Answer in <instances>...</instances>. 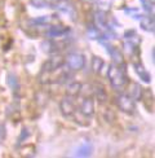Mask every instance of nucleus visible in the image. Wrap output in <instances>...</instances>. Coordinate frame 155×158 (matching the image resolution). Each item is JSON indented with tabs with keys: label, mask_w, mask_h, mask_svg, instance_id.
I'll use <instances>...</instances> for the list:
<instances>
[{
	"label": "nucleus",
	"mask_w": 155,
	"mask_h": 158,
	"mask_svg": "<svg viewBox=\"0 0 155 158\" xmlns=\"http://www.w3.org/2000/svg\"><path fill=\"white\" fill-rule=\"evenodd\" d=\"M70 32L69 26H62V25H57V26H50L48 29V35L52 38H60L63 36Z\"/></svg>",
	"instance_id": "nucleus-10"
},
{
	"label": "nucleus",
	"mask_w": 155,
	"mask_h": 158,
	"mask_svg": "<svg viewBox=\"0 0 155 158\" xmlns=\"http://www.w3.org/2000/svg\"><path fill=\"white\" fill-rule=\"evenodd\" d=\"M63 65H65V57L58 55V53H53L47 61L43 64V66L40 69V73H52V71L62 68Z\"/></svg>",
	"instance_id": "nucleus-4"
},
{
	"label": "nucleus",
	"mask_w": 155,
	"mask_h": 158,
	"mask_svg": "<svg viewBox=\"0 0 155 158\" xmlns=\"http://www.w3.org/2000/svg\"><path fill=\"white\" fill-rule=\"evenodd\" d=\"M128 84V89H127V95L129 97H132L134 101H140L144 98V88H142V85L137 82H132L131 79H129V82L127 83Z\"/></svg>",
	"instance_id": "nucleus-7"
},
{
	"label": "nucleus",
	"mask_w": 155,
	"mask_h": 158,
	"mask_svg": "<svg viewBox=\"0 0 155 158\" xmlns=\"http://www.w3.org/2000/svg\"><path fill=\"white\" fill-rule=\"evenodd\" d=\"M103 66H105V62H103V60L101 57H98V56L92 57V70L96 74H100L101 70L103 69Z\"/></svg>",
	"instance_id": "nucleus-16"
},
{
	"label": "nucleus",
	"mask_w": 155,
	"mask_h": 158,
	"mask_svg": "<svg viewBox=\"0 0 155 158\" xmlns=\"http://www.w3.org/2000/svg\"><path fill=\"white\" fill-rule=\"evenodd\" d=\"M35 100L39 105H45L49 100V95L45 91H39L35 94Z\"/></svg>",
	"instance_id": "nucleus-17"
},
{
	"label": "nucleus",
	"mask_w": 155,
	"mask_h": 158,
	"mask_svg": "<svg viewBox=\"0 0 155 158\" xmlns=\"http://www.w3.org/2000/svg\"><path fill=\"white\" fill-rule=\"evenodd\" d=\"M8 84H9V87L12 88L13 94L18 96V95H19V89H21V85H19L18 78H17L14 74H12V73L8 74Z\"/></svg>",
	"instance_id": "nucleus-14"
},
{
	"label": "nucleus",
	"mask_w": 155,
	"mask_h": 158,
	"mask_svg": "<svg viewBox=\"0 0 155 158\" xmlns=\"http://www.w3.org/2000/svg\"><path fill=\"white\" fill-rule=\"evenodd\" d=\"M93 152V147L90 143H83L81 145L76 149V157H89Z\"/></svg>",
	"instance_id": "nucleus-13"
},
{
	"label": "nucleus",
	"mask_w": 155,
	"mask_h": 158,
	"mask_svg": "<svg viewBox=\"0 0 155 158\" xmlns=\"http://www.w3.org/2000/svg\"><path fill=\"white\" fill-rule=\"evenodd\" d=\"M94 26L97 29H101V30H105L107 27V15L105 12H96L94 15Z\"/></svg>",
	"instance_id": "nucleus-11"
},
{
	"label": "nucleus",
	"mask_w": 155,
	"mask_h": 158,
	"mask_svg": "<svg viewBox=\"0 0 155 158\" xmlns=\"http://www.w3.org/2000/svg\"><path fill=\"white\" fill-rule=\"evenodd\" d=\"M93 87V98L97 100L98 104H103L107 101V92H106V88L103 87L102 84H96V85H92Z\"/></svg>",
	"instance_id": "nucleus-9"
},
{
	"label": "nucleus",
	"mask_w": 155,
	"mask_h": 158,
	"mask_svg": "<svg viewBox=\"0 0 155 158\" xmlns=\"http://www.w3.org/2000/svg\"><path fill=\"white\" fill-rule=\"evenodd\" d=\"M114 102L115 105L118 106V109L120 111L129 115H133L134 111H136V101L133 100L132 97H129L127 94H120V95H116L114 98Z\"/></svg>",
	"instance_id": "nucleus-2"
},
{
	"label": "nucleus",
	"mask_w": 155,
	"mask_h": 158,
	"mask_svg": "<svg viewBox=\"0 0 155 158\" xmlns=\"http://www.w3.org/2000/svg\"><path fill=\"white\" fill-rule=\"evenodd\" d=\"M6 137V128L4 126V123H0V143H3Z\"/></svg>",
	"instance_id": "nucleus-20"
},
{
	"label": "nucleus",
	"mask_w": 155,
	"mask_h": 158,
	"mask_svg": "<svg viewBox=\"0 0 155 158\" xmlns=\"http://www.w3.org/2000/svg\"><path fill=\"white\" fill-rule=\"evenodd\" d=\"M30 137V132H29V128H26V127H23L22 128V131H21V136H19V139H18V145H21L22 144V141L25 140H27Z\"/></svg>",
	"instance_id": "nucleus-19"
},
{
	"label": "nucleus",
	"mask_w": 155,
	"mask_h": 158,
	"mask_svg": "<svg viewBox=\"0 0 155 158\" xmlns=\"http://www.w3.org/2000/svg\"><path fill=\"white\" fill-rule=\"evenodd\" d=\"M60 110H61V113H62L63 117L73 118V115L75 114V111L78 110L76 98L65 95V97L62 98L61 102H60Z\"/></svg>",
	"instance_id": "nucleus-5"
},
{
	"label": "nucleus",
	"mask_w": 155,
	"mask_h": 158,
	"mask_svg": "<svg viewBox=\"0 0 155 158\" xmlns=\"http://www.w3.org/2000/svg\"><path fill=\"white\" fill-rule=\"evenodd\" d=\"M107 78L114 88H123L129 82L124 65L111 64L107 69Z\"/></svg>",
	"instance_id": "nucleus-1"
},
{
	"label": "nucleus",
	"mask_w": 155,
	"mask_h": 158,
	"mask_svg": "<svg viewBox=\"0 0 155 158\" xmlns=\"http://www.w3.org/2000/svg\"><path fill=\"white\" fill-rule=\"evenodd\" d=\"M79 113L85 117L87 119H90L93 115H94V98L93 96H87V97H83V101L80 102V106H79Z\"/></svg>",
	"instance_id": "nucleus-6"
},
{
	"label": "nucleus",
	"mask_w": 155,
	"mask_h": 158,
	"mask_svg": "<svg viewBox=\"0 0 155 158\" xmlns=\"http://www.w3.org/2000/svg\"><path fill=\"white\" fill-rule=\"evenodd\" d=\"M134 68H136V71H137V74H138V77L144 81L145 83H150L151 82V77H150V74L147 73V71L145 70V68L142 66V65L140 64H136L134 65Z\"/></svg>",
	"instance_id": "nucleus-15"
},
{
	"label": "nucleus",
	"mask_w": 155,
	"mask_h": 158,
	"mask_svg": "<svg viewBox=\"0 0 155 158\" xmlns=\"http://www.w3.org/2000/svg\"><path fill=\"white\" fill-rule=\"evenodd\" d=\"M110 56L114 60V64H118V65H124V61H123V56L119 52V49L116 48H113L110 49Z\"/></svg>",
	"instance_id": "nucleus-18"
},
{
	"label": "nucleus",
	"mask_w": 155,
	"mask_h": 158,
	"mask_svg": "<svg viewBox=\"0 0 155 158\" xmlns=\"http://www.w3.org/2000/svg\"><path fill=\"white\" fill-rule=\"evenodd\" d=\"M85 56L81 53H69L66 57H65V65L71 70V71H79L83 70L84 66H85Z\"/></svg>",
	"instance_id": "nucleus-3"
},
{
	"label": "nucleus",
	"mask_w": 155,
	"mask_h": 158,
	"mask_svg": "<svg viewBox=\"0 0 155 158\" xmlns=\"http://www.w3.org/2000/svg\"><path fill=\"white\" fill-rule=\"evenodd\" d=\"M80 89H81V83H79V82H70L67 84V88H66V96L78 98L79 95H80Z\"/></svg>",
	"instance_id": "nucleus-12"
},
{
	"label": "nucleus",
	"mask_w": 155,
	"mask_h": 158,
	"mask_svg": "<svg viewBox=\"0 0 155 158\" xmlns=\"http://www.w3.org/2000/svg\"><path fill=\"white\" fill-rule=\"evenodd\" d=\"M62 0H30L31 5L36 9H53L57 8Z\"/></svg>",
	"instance_id": "nucleus-8"
}]
</instances>
